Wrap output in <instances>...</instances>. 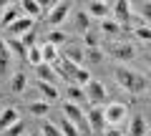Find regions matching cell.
Segmentation results:
<instances>
[{
  "label": "cell",
  "instance_id": "obj_1",
  "mask_svg": "<svg viewBox=\"0 0 151 136\" xmlns=\"http://www.w3.org/2000/svg\"><path fill=\"white\" fill-rule=\"evenodd\" d=\"M113 78H116V83H119L124 91L129 93H144L146 88H149V81H146V76H141L139 71H134V68H126V65H119L116 71H113Z\"/></svg>",
  "mask_w": 151,
  "mask_h": 136
},
{
  "label": "cell",
  "instance_id": "obj_2",
  "mask_svg": "<svg viewBox=\"0 0 151 136\" xmlns=\"http://www.w3.org/2000/svg\"><path fill=\"white\" fill-rule=\"evenodd\" d=\"M101 48H103V53H106L108 58L119 60V63H131V60L136 58V45H134V43H129L126 38H119V40H106Z\"/></svg>",
  "mask_w": 151,
  "mask_h": 136
},
{
  "label": "cell",
  "instance_id": "obj_3",
  "mask_svg": "<svg viewBox=\"0 0 151 136\" xmlns=\"http://www.w3.org/2000/svg\"><path fill=\"white\" fill-rule=\"evenodd\" d=\"M111 15L119 25H124V30H131L129 25L134 20V3H129V0H116V3H111Z\"/></svg>",
  "mask_w": 151,
  "mask_h": 136
},
{
  "label": "cell",
  "instance_id": "obj_4",
  "mask_svg": "<svg viewBox=\"0 0 151 136\" xmlns=\"http://www.w3.org/2000/svg\"><path fill=\"white\" fill-rule=\"evenodd\" d=\"M86 119L91 124V131L93 134H106V106H91L86 111Z\"/></svg>",
  "mask_w": 151,
  "mask_h": 136
},
{
  "label": "cell",
  "instance_id": "obj_5",
  "mask_svg": "<svg viewBox=\"0 0 151 136\" xmlns=\"http://www.w3.org/2000/svg\"><path fill=\"white\" fill-rule=\"evenodd\" d=\"M86 101H88L91 106H103V104L108 101V91H106V86H103L101 81H96V78H93V81L86 86Z\"/></svg>",
  "mask_w": 151,
  "mask_h": 136
},
{
  "label": "cell",
  "instance_id": "obj_6",
  "mask_svg": "<svg viewBox=\"0 0 151 136\" xmlns=\"http://www.w3.org/2000/svg\"><path fill=\"white\" fill-rule=\"evenodd\" d=\"M126 119H129V109H126V104H119V101L106 104V124L108 126H121Z\"/></svg>",
  "mask_w": 151,
  "mask_h": 136
},
{
  "label": "cell",
  "instance_id": "obj_7",
  "mask_svg": "<svg viewBox=\"0 0 151 136\" xmlns=\"http://www.w3.org/2000/svg\"><path fill=\"white\" fill-rule=\"evenodd\" d=\"M73 10V3H65V0H58V3H53L48 10V25H60V23L68 18V13Z\"/></svg>",
  "mask_w": 151,
  "mask_h": 136
},
{
  "label": "cell",
  "instance_id": "obj_8",
  "mask_svg": "<svg viewBox=\"0 0 151 136\" xmlns=\"http://www.w3.org/2000/svg\"><path fill=\"white\" fill-rule=\"evenodd\" d=\"M50 5H53V3H48V5H45V3H38V0H23V3H20L23 15L33 18V20L43 15V10H45V15H48V8H50Z\"/></svg>",
  "mask_w": 151,
  "mask_h": 136
},
{
  "label": "cell",
  "instance_id": "obj_9",
  "mask_svg": "<svg viewBox=\"0 0 151 136\" xmlns=\"http://www.w3.org/2000/svg\"><path fill=\"white\" fill-rule=\"evenodd\" d=\"M101 35H106L108 40H119L121 33H124V25H119V23L113 20V18H106V20H101Z\"/></svg>",
  "mask_w": 151,
  "mask_h": 136
},
{
  "label": "cell",
  "instance_id": "obj_10",
  "mask_svg": "<svg viewBox=\"0 0 151 136\" xmlns=\"http://www.w3.org/2000/svg\"><path fill=\"white\" fill-rule=\"evenodd\" d=\"M23 18V8H20V3H10V5L3 10V18H0V25L3 28H10L15 20H20Z\"/></svg>",
  "mask_w": 151,
  "mask_h": 136
},
{
  "label": "cell",
  "instance_id": "obj_11",
  "mask_svg": "<svg viewBox=\"0 0 151 136\" xmlns=\"http://www.w3.org/2000/svg\"><path fill=\"white\" fill-rule=\"evenodd\" d=\"M86 13L91 18H101V20H106L108 13H111V3H103V0H91V3H86Z\"/></svg>",
  "mask_w": 151,
  "mask_h": 136
},
{
  "label": "cell",
  "instance_id": "obj_12",
  "mask_svg": "<svg viewBox=\"0 0 151 136\" xmlns=\"http://www.w3.org/2000/svg\"><path fill=\"white\" fill-rule=\"evenodd\" d=\"M35 78H38V81H43V83H53V86H55L60 76L55 73V65H50V63H40V65L35 68Z\"/></svg>",
  "mask_w": 151,
  "mask_h": 136
},
{
  "label": "cell",
  "instance_id": "obj_13",
  "mask_svg": "<svg viewBox=\"0 0 151 136\" xmlns=\"http://www.w3.org/2000/svg\"><path fill=\"white\" fill-rule=\"evenodd\" d=\"M28 30H33V18L23 15L20 20H15V23L10 25V28H8V33H10L8 38H23V35H25Z\"/></svg>",
  "mask_w": 151,
  "mask_h": 136
},
{
  "label": "cell",
  "instance_id": "obj_14",
  "mask_svg": "<svg viewBox=\"0 0 151 136\" xmlns=\"http://www.w3.org/2000/svg\"><path fill=\"white\" fill-rule=\"evenodd\" d=\"M20 121V114H18L15 106H8L5 111H0V131H8L10 126H15Z\"/></svg>",
  "mask_w": 151,
  "mask_h": 136
},
{
  "label": "cell",
  "instance_id": "obj_15",
  "mask_svg": "<svg viewBox=\"0 0 151 136\" xmlns=\"http://www.w3.org/2000/svg\"><path fill=\"white\" fill-rule=\"evenodd\" d=\"M73 28L78 33H83V35H86L88 30H93L91 28V15L86 13V8H83V10H73Z\"/></svg>",
  "mask_w": 151,
  "mask_h": 136
},
{
  "label": "cell",
  "instance_id": "obj_16",
  "mask_svg": "<svg viewBox=\"0 0 151 136\" xmlns=\"http://www.w3.org/2000/svg\"><path fill=\"white\" fill-rule=\"evenodd\" d=\"M35 88H38V93L43 96V101H48V104H53V101H58V98H60V91L53 86V83L35 81Z\"/></svg>",
  "mask_w": 151,
  "mask_h": 136
},
{
  "label": "cell",
  "instance_id": "obj_17",
  "mask_svg": "<svg viewBox=\"0 0 151 136\" xmlns=\"http://www.w3.org/2000/svg\"><path fill=\"white\" fill-rule=\"evenodd\" d=\"M60 58L70 60V63L76 65H83V60H86V55H83V48H78V45H68V48H60Z\"/></svg>",
  "mask_w": 151,
  "mask_h": 136
},
{
  "label": "cell",
  "instance_id": "obj_18",
  "mask_svg": "<svg viewBox=\"0 0 151 136\" xmlns=\"http://www.w3.org/2000/svg\"><path fill=\"white\" fill-rule=\"evenodd\" d=\"M65 101L81 106L83 101H86V88L78 86V83H68V86H65Z\"/></svg>",
  "mask_w": 151,
  "mask_h": 136
},
{
  "label": "cell",
  "instance_id": "obj_19",
  "mask_svg": "<svg viewBox=\"0 0 151 136\" xmlns=\"http://www.w3.org/2000/svg\"><path fill=\"white\" fill-rule=\"evenodd\" d=\"M146 131H151V129H149L144 116H134L129 121V136H146Z\"/></svg>",
  "mask_w": 151,
  "mask_h": 136
},
{
  "label": "cell",
  "instance_id": "obj_20",
  "mask_svg": "<svg viewBox=\"0 0 151 136\" xmlns=\"http://www.w3.org/2000/svg\"><path fill=\"white\" fill-rule=\"evenodd\" d=\"M5 43H8L10 53L15 55L18 60H28V48L23 45V40H20V38H5Z\"/></svg>",
  "mask_w": 151,
  "mask_h": 136
},
{
  "label": "cell",
  "instance_id": "obj_21",
  "mask_svg": "<svg viewBox=\"0 0 151 136\" xmlns=\"http://www.w3.org/2000/svg\"><path fill=\"white\" fill-rule=\"evenodd\" d=\"M28 111H30V116H35V119H43V116H48V111H50V104L48 101H30L28 104Z\"/></svg>",
  "mask_w": 151,
  "mask_h": 136
},
{
  "label": "cell",
  "instance_id": "obj_22",
  "mask_svg": "<svg viewBox=\"0 0 151 136\" xmlns=\"http://www.w3.org/2000/svg\"><path fill=\"white\" fill-rule=\"evenodd\" d=\"M40 50H43V63H50V65H55L60 60V50L55 48V45H50V43H43L40 45Z\"/></svg>",
  "mask_w": 151,
  "mask_h": 136
},
{
  "label": "cell",
  "instance_id": "obj_23",
  "mask_svg": "<svg viewBox=\"0 0 151 136\" xmlns=\"http://www.w3.org/2000/svg\"><path fill=\"white\" fill-rule=\"evenodd\" d=\"M10 58H13V53H10V48H8L5 38H0V76H5L8 65H10Z\"/></svg>",
  "mask_w": 151,
  "mask_h": 136
},
{
  "label": "cell",
  "instance_id": "obj_24",
  "mask_svg": "<svg viewBox=\"0 0 151 136\" xmlns=\"http://www.w3.org/2000/svg\"><path fill=\"white\" fill-rule=\"evenodd\" d=\"M25 86H28V76L23 71H15V73H13V78H10V91L13 93H23V91H25Z\"/></svg>",
  "mask_w": 151,
  "mask_h": 136
},
{
  "label": "cell",
  "instance_id": "obj_25",
  "mask_svg": "<svg viewBox=\"0 0 151 136\" xmlns=\"http://www.w3.org/2000/svg\"><path fill=\"white\" fill-rule=\"evenodd\" d=\"M83 55H86V63H91V65L103 63V58H106L103 48H83Z\"/></svg>",
  "mask_w": 151,
  "mask_h": 136
},
{
  "label": "cell",
  "instance_id": "obj_26",
  "mask_svg": "<svg viewBox=\"0 0 151 136\" xmlns=\"http://www.w3.org/2000/svg\"><path fill=\"white\" fill-rule=\"evenodd\" d=\"M131 30H134V35L139 40H144V43H151V25H146V23H136L134 28H131Z\"/></svg>",
  "mask_w": 151,
  "mask_h": 136
},
{
  "label": "cell",
  "instance_id": "obj_27",
  "mask_svg": "<svg viewBox=\"0 0 151 136\" xmlns=\"http://www.w3.org/2000/svg\"><path fill=\"white\" fill-rule=\"evenodd\" d=\"M136 13H139V18L144 23H151V0H144V3H134Z\"/></svg>",
  "mask_w": 151,
  "mask_h": 136
},
{
  "label": "cell",
  "instance_id": "obj_28",
  "mask_svg": "<svg viewBox=\"0 0 151 136\" xmlns=\"http://www.w3.org/2000/svg\"><path fill=\"white\" fill-rule=\"evenodd\" d=\"M45 43H50V45L58 48V45H65V43H68V35H65L63 30H50L48 38H45Z\"/></svg>",
  "mask_w": 151,
  "mask_h": 136
},
{
  "label": "cell",
  "instance_id": "obj_29",
  "mask_svg": "<svg viewBox=\"0 0 151 136\" xmlns=\"http://www.w3.org/2000/svg\"><path fill=\"white\" fill-rule=\"evenodd\" d=\"M83 43L86 48H101V30H88L83 35Z\"/></svg>",
  "mask_w": 151,
  "mask_h": 136
},
{
  "label": "cell",
  "instance_id": "obj_30",
  "mask_svg": "<svg viewBox=\"0 0 151 136\" xmlns=\"http://www.w3.org/2000/svg\"><path fill=\"white\" fill-rule=\"evenodd\" d=\"M28 63H30L33 68H38V65L43 63V50H40V45H35V48L28 50Z\"/></svg>",
  "mask_w": 151,
  "mask_h": 136
},
{
  "label": "cell",
  "instance_id": "obj_31",
  "mask_svg": "<svg viewBox=\"0 0 151 136\" xmlns=\"http://www.w3.org/2000/svg\"><path fill=\"white\" fill-rule=\"evenodd\" d=\"M40 134H43V136H63V131H60L58 124H53V121H45V124L40 126Z\"/></svg>",
  "mask_w": 151,
  "mask_h": 136
},
{
  "label": "cell",
  "instance_id": "obj_32",
  "mask_svg": "<svg viewBox=\"0 0 151 136\" xmlns=\"http://www.w3.org/2000/svg\"><path fill=\"white\" fill-rule=\"evenodd\" d=\"M60 131H63V136H81V131H78V126L76 124H70L68 119H60Z\"/></svg>",
  "mask_w": 151,
  "mask_h": 136
},
{
  "label": "cell",
  "instance_id": "obj_33",
  "mask_svg": "<svg viewBox=\"0 0 151 136\" xmlns=\"http://www.w3.org/2000/svg\"><path fill=\"white\" fill-rule=\"evenodd\" d=\"M20 40H23V45H25L28 50H30V48H35V45H38V33H35V28H33V30H28Z\"/></svg>",
  "mask_w": 151,
  "mask_h": 136
},
{
  "label": "cell",
  "instance_id": "obj_34",
  "mask_svg": "<svg viewBox=\"0 0 151 136\" xmlns=\"http://www.w3.org/2000/svg\"><path fill=\"white\" fill-rule=\"evenodd\" d=\"M23 129H25V121L20 119L15 126H10V129L5 131V136H25V134H23Z\"/></svg>",
  "mask_w": 151,
  "mask_h": 136
},
{
  "label": "cell",
  "instance_id": "obj_35",
  "mask_svg": "<svg viewBox=\"0 0 151 136\" xmlns=\"http://www.w3.org/2000/svg\"><path fill=\"white\" fill-rule=\"evenodd\" d=\"M103 136H124V131H121L119 126H108V129H106V134H103Z\"/></svg>",
  "mask_w": 151,
  "mask_h": 136
},
{
  "label": "cell",
  "instance_id": "obj_36",
  "mask_svg": "<svg viewBox=\"0 0 151 136\" xmlns=\"http://www.w3.org/2000/svg\"><path fill=\"white\" fill-rule=\"evenodd\" d=\"M10 5V3H5V0H0V8H8Z\"/></svg>",
  "mask_w": 151,
  "mask_h": 136
},
{
  "label": "cell",
  "instance_id": "obj_37",
  "mask_svg": "<svg viewBox=\"0 0 151 136\" xmlns=\"http://www.w3.org/2000/svg\"><path fill=\"white\" fill-rule=\"evenodd\" d=\"M30 136H43V134H40V129H38V131H33V134Z\"/></svg>",
  "mask_w": 151,
  "mask_h": 136
},
{
  "label": "cell",
  "instance_id": "obj_38",
  "mask_svg": "<svg viewBox=\"0 0 151 136\" xmlns=\"http://www.w3.org/2000/svg\"><path fill=\"white\" fill-rule=\"evenodd\" d=\"M146 63H149V68H151V53H149V55H146Z\"/></svg>",
  "mask_w": 151,
  "mask_h": 136
}]
</instances>
